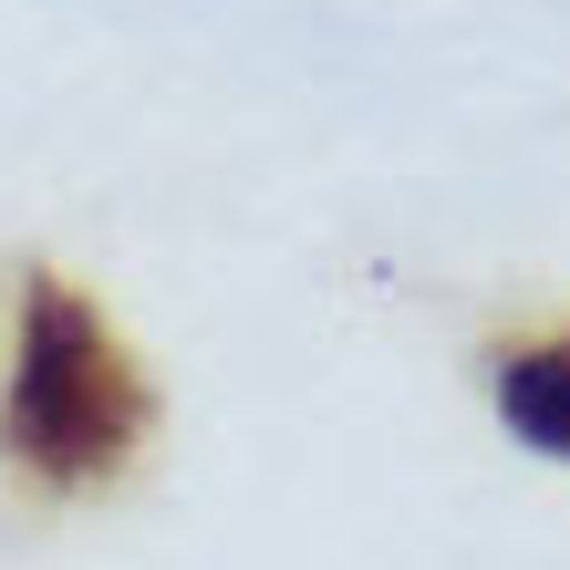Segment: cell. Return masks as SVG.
<instances>
[{
    "mask_svg": "<svg viewBox=\"0 0 570 570\" xmlns=\"http://www.w3.org/2000/svg\"><path fill=\"white\" fill-rule=\"evenodd\" d=\"M498 415H509V435H529L540 456H570V332L498 353Z\"/></svg>",
    "mask_w": 570,
    "mask_h": 570,
    "instance_id": "obj_2",
    "label": "cell"
},
{
    "mask_svg": "<svg viewBox=\"0 0 570 570\" xmlns=\"http://www.w3.org/2000/svg\"><path fill=\"white\" fill-rule=\"evenodd\" d=\"M156 435V384L115 343V322L52 271L21 281V343L0 384V456H21L42 488H105Z\"/></svg>",
    "mask_w": 570,
    "mask_h": 570,
    "instance_id": "obj_1",
    "label": "cell"
}]
</instances>
